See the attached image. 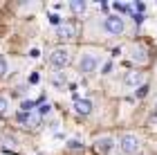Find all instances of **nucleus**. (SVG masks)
Masks as SVG:
<instances>
[{
    "instance_id": "obj_1",
    "label": "nucleus",
    "mask_w": 157,
    "mask_h": 155,
    "mask_svg": "<svg viewBox=\"0 0 157 155\" xmlns=\"http://www.w3.org/2000/svg\"><path fill=\"white\" fill-rule=\"evenodd\" d=\"M101 63H103V52L94 50V47H83L78 52V59H76V70L83 76H90L99 70Z\"/></svg>"
},
{
    "instance_id": "obj_2",
    "label": "nucleus",
    "mask_w": 157,
    "mask_h": 155,
    "mask_svg": "<svg viewBox=\"0 0 157 155\" xmlns=\"http://www.w3.org/2000/svg\"><path fill=\"white\" fill-rule=\"evenodd\" d=\"M72 61H74V56H72V50H70V47H65V45H59V47H54V50L47 54V63H49L52 68H56V70H63V68H67Z\"/></svg>"
},
{
    "instance_id": "obj_3",
    "label": "nucleus",
    "mask_w": 157,
    "mask_h": 155,
    "mask_svg": "<svg viewBox=\"0 0 157 155\" xmlns=\"http://www.w3.org/2000/svg\"><path fill=\"white\" fill-rule=\"evenodd\" d=\"M119 149H121L124 155H139L141 153V142L132 133H124V135L119 137Z\"/></svg>"
},
{
    "instance_id": "obj_4",
    "label": "nucleus",
    "mask_w": 157,
    "mask_h": 155,
    "mask_svg": "<svg viewBox=\"0 0 157 155\" xmlns=\"http://www.w3.org/2000/svg\"><path fill=\"white\" fill-rule=\"evenodd\" d=\"M101 29L108 34V36H121V34L126 32V23H124V18L121 16H105L103 18V23H101Z\"/></svg>"
},
{
    "instance_id": "obj_5",
    "label": "nucleus",
    "mask_w": 157,
    "mask_h": 155,
    "mask_svg": "<svg viewBox=\"0 0 157 155\" xmlns=\"http://www.w3.org/2000/svg\"><path fill=\"white\" fill-rule=\"evenodd\" d=\"M128 61L135 63V65H146V63L151 61L146 45H141V43H130V45H128Z\"/></svg>"
},
{
    "instance_id": "obj_6",
    "label": "nucleus",
    "mask_w": 157,
    "mask_h": 155,
    "mask_svg": "<svg viewBox=\"0 0 157 155\" xmlns=\"http://www.w3.org/2000/svg\"><path fill=\"white\" fill-rule=\"evenodd\" d=\"M18 122L23 124L27 130H38L40 124H43V117H40V112L34 108L29 112H18Z\"/></svg>"
},
{
    "instance_id": "obj_7",
    "label": "nucleus",
    "mask_w": 157,
    "mask_h": 155,
    "mask_svg": "<svg viewBox=\"0 0 157 155\" xmlns=\"http://www.w3.org/2000/svg\"><path fill=\"white\" fill-rule=\"evenodd\" d=\"M56 36H59V41H74V38L78 36V25L72 23V20L61 23L59 29H56Z\"/></svg>"
},
{
    "instance_id": "obj_8",
    "label": "nucleus",
    "mask_w": 157,
    "mask_h": 155,
    "mask_svg": "<svg viewBox=\"0 0 157 155\" xmlns=\"http://www.w3.org/2000/svg\"><path fill=\"white\" fill-rule=\"evenodd\" d=\"M124 83L128 88H141V86H146V72H141V70H130V72H126Z\"/></svg>"
},
{
    "instance_id": "obj_9",
    "label": "nucleus",
    "mask_w": 157,
    "mask_h": 155,
    "mask_svg": "<svg viewBox=\"0 0 157 155\" xmlns=\"http://www.w3.org/2000/svg\"><path fill=\"white\" fill-rule=\"evenodd\" d=\"M112 149H115V139H112L110 135L94 137V151H97V155H108Z\"/></svg>"
},
{
    "instance_id": "obj_10",
    "label": "nucleus",
    "mask_w": 157,
    "mask_h": 155,
    "mask_svg": "<svg viewBox=\"0 0 157 155\" xmlns=\"http://www.w3.org/2000/svg\"><path fill=\"white\" fill-rule=\"evenodd\" d=\"M74 108H76V112H78V115L88 117L90 112H92V101H90V99H76Z\"/></svg>"
},
{
    "instance_id": "obj_11",
    "label": "nucleus",
    "mask_w": 157,
    "mask_h": 155,
    "mask_svg": "<svg viewBox=\"0 0 157 155\" xmlns=\"http://www.w3.org/2000/svg\"><path fill=\"white\" fill-rule=\"evenodd\" d=\"M70 9H72V14H85V9H88V2H85V0H72V2L67 5Z\"/></svg>"
},
{
    "instance_id": "obj_12",
    "label": "nucleus",
    "mask_w": 157,
    "mask_h": 155,
    "mask_svg": "<svg viewBox=\"0 0 157 155\" xmlns=\"http://www.w3.org/2000/svg\"><path fill=\"white\" fill-rule=\"evenodd\" d=\"M2 149H7V151H16V149H18V139L13 137V135H5V137H2Z\"/></svg>"
},
{
    "instance_id": "obj_13",
    "label": "nucleus",
    "mask_w": 157,
    "mask_h": 155,
    "mask_svg": "<svg viewBox=\"0 0 157 155\" xmlns=\"http://www.w3.org/2000/svg\"><path fill=\"white\" fill-rule=\"evenodd\" d=\"M9 112V101H7V97H0V115H7Z\"/></svg>"
},
{
    "instance_id": "obj_14",
    "label": "nucleus",
    "mask_w": 157,
    "mask_h": 155,
    "mask_svg": "<svg viewBox=\"0 0 157 155\" xmlns=\"http://www.w3.org/2000/svg\"><path fill=\"white\" fill-rule=\"evenodd\" d=\"M7 72H9V65H7V59H5V56H0V76H5Z\"/></svg>"
},
{
    "instance_id": "obj_15",
    "label": "nucleus",
    "mask_w": 157,
    "mask_h": 155,
    "mask_svg": "<svg viewBox=\"0 0 157 155\" xmlns=\"http://www.w3.org/2000/svg\"><path fill=\"white\" fill-rule=\"evenodd\" d=\"M52 81L56 83V86H65V76H61V74H54Z\"/></svg>"
},
{
    "instance_id": "obj_16",
    "label": "nucleus",
    "mask_w": 157,
    "mask_h": 155,
    "mask_svg": "<svg viewBox=\"0 0 157 155\" xmlns=\"http://www.w3.org/2000/svg\"><path fill=\"white\" fill-rule=\"evenodd\" d=\"M148 95V86H141V88H137V97H146Z\"/></svg>"
},
{
    "instance_id": "obj_17",
    "label": "nucleus",
    "mask_w": 157,
    "mask_h": 155,
    "mask_svg": "<svg viewBox=\"0 0 157 155\" xmlns=\"http://www.w3.org/2000/svg\"><path fill=\"white\" fill-rule=\"evenodd\" d=\"M135 9H137V11H144L146 5H144V2H137V5H135Z\"/></svg>"
},
{
    "instance_id": "obj_18",
    "label": "nucleus",
    "mask_w": 157,
    "mask_h": 155,
    "mask_svg": "<svg viewBox=\"0 0 157 155\" xmlns=\"http://www.w3.org/2000/svg\"><path fill=\"white\" fill-rule=\"evenodd\" d=\"M155 112H157V103H155Z\"/></svg>"
},
{
    "instance_id": "obj_19",
    "label": "nucleus",
    "mask_w": 157,
    "mask_h": 155,
    "mask_svg": "<svg viewBox=\"0 0 157 155\" xmlns=\"http://www.w3.org/2000/svg\"><path fill=\"white\" fill-rule=\"evenodd\" d=\"M0 126H2V124H0Z\"/></svg>"
}]
</instances>
